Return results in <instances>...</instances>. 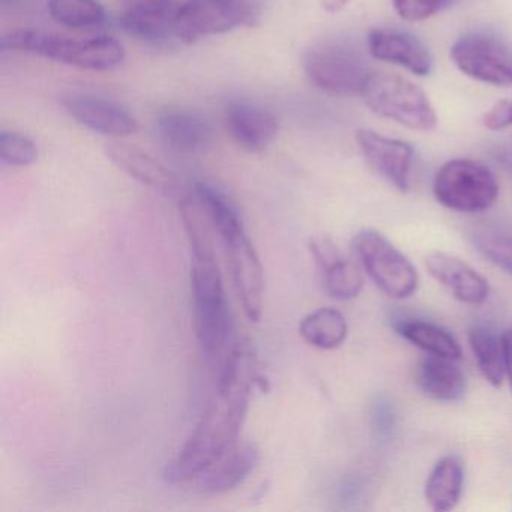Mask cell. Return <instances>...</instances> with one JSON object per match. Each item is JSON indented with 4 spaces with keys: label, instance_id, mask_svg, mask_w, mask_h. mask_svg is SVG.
I'll use <instances>...</instances> for the list:
<instances>
[{
    "label": "cell",
    "instance_id": "cell-1",
    "mask_svg": "<svg viewBox=\"0 0 512 512\" xmlns=\"http://www.w3.org/2000/svg\"><path fill=\"white\" fill-rule=\"evenodd\" d=\"M254 359L239 344L218 370L217 394L208 404L190 439L164 469L170 484L197 479L236 445L250 403L251 383L257 382Z\"/></svg>",
    "mask_w": 512,
    "mask_h": 512
},
{
    "label": "cell",
    "instance_id": "cell-2",
    "mask_svg": "<svg viewBox=\"0 0 512 512\" xmlns=\"http://www.w3.org/2000/svg\"><path fill=\"white\" fill-rule=\"evenodd\" d=\"M191 295L197 340L206 358L221 365L238 343L233 340L232 311L217 259L194 260Z\"/></svg>",
    "mask_w": 512,
    "mask_h": 512
},
{
    "label": "cell",
    "instance_id": "cell-3",
    "mask_svg": "<svg viewBox=\"0 0 512 512\" xmlns=\"http://www.w3.org/2000/svg\"><path fill=\"white\" fill-rule=\"evenodd\" d=\"M362 97L371 112L410 130L431 131L436 128V112L427 95L403 77L373 73Z\"/></svg>",
    "mask_w": 512,
    "mask_h": 512
},
{
    "label": "cell",
    "instance_id": "cell-4",
    "mask_svg": "<svg viewBox=\"0 0 512 512\" xmlns=\"http://www.w3.org/2000/svg\"><path fill=\"white\" fill-rule=\"evenodd\" d=\"M304 70L316 88L334 97H362L373 76L364 56L341 43L311 47L304 56Z\"/></svg>",
    "mask_w": 512,
    "mask_h": 512
},
{
    "label": "cell",
    "instance_id": "cell-5",
    "mask_svg": "<svg viewBox=\"0 0 512 512\" xmlns=\"http://www.w3.org/2000/svg\"><path fill=\"white\" fill-rule=\"evenodd\" d=\"M353 251L377 289L392 299L410 298L418 289V272L410 260L376 230L353 238Z\"/></svg>",
    "mask_w": 512,
    "mask_h": 512
},
{
    "label": "cell",
    "instance_id": "cell-6",
    "mask_svg": "<svg viewBox=\"0 0 512 512\" xmlns=\"http://www.w3.org/2000/svg\"><path fill=\"white\" fill-rule=\"evenodd\" d=\"M437 202L457 212H482L496 203L499 184L490 169L478 161L452 160L443 164L433 184Z\"/></svg>",
    "mask_w": 512,
    "mask_h": 512
},
{
    "label": "cell",
    "instance_id": "cell-7",
    "mask_svg": "<svg viewBox=\"0 0 512 512\" xmlns=\"http://www.w3.org/2000/svg\"><path fill=\"white\" fill-rule=\"evenodd\" d=\"M259 11L251 0H188L178 8L173 35L185 44L253 26Z\"/></svg>",
    "mask_w": 512,
    "mask_h": 512
},
{
    "label": "cell",
    "instance_id": "cell-8",
    "mask_svg": "<svg viewBox=\"0 0 512 512\" xmlns=\"http://www.w3.org/2000/svg\"><path fill=\"white\" fill-rule=\"evenodd\" d=\"M455 67L476 82L512 85V50L502 38L488 32H469L451 47Z\"/></svg>",
    "mask_w": 512,
    "mask_h": 512
},
{
    "label": "cell",
    "instance_id": "cell-9",
    "mask_svg": "<svg viewBox=\"0 0 512 512\" xmlns=\"http://www.w3.org/2000/svg\"><path fill=\"white\" fill-rule=\"evenodd\" d=\"M233 287L250 322H259L263 310V268L244 226L220 233Z\"/></svg>",
    "mask_w": 512,
    "mask_h": 512
},
{
    "label": "cell",
    "instance_id": "cell-10",
    "mask_svg": "<svg viewBox=\"0 0 512 512\" xmlns=\"http://www.w3.org/2000/svg\"><path fill=\"white\" fill-rule=\"evenodd\" d=\"M62 106L77 124L101 136L127 137L139 131V122L118 103L95 95L71 94Z\"/></svg>",
    "mask_w": 512,
    "mask_h": 512
},
{
    "label": "cell",
    "instance_id": "cell-11",
    "mask_svg": "<svg viewBox=\"0 0 512 512\" xmlns=\"http://www.w3.org/2000/svg\"><path fill=\"white\" fill-rule=\"evenodd\" d=\"M356 142L365 160L382 178L398 190L407 191L413 160L409 143L389 139L367 128L356 131Z\"/></svg>",
    "mask_w": 512,
    "mask_h": 512
},
{
    "label": "cell",
    "instance_id": "cell-12",
    "mask_svg": "<svg viewBox=\"0 0 512 512\" xmlns=\"http://www.w3.org/2000/svg\"><path fill=\"white\" fill-rule=\"evenodd\" d=\"M224 121L233 140L248 152L265 151L280 130L271 110L245 100L230 101L224 110Z\"/></svg>",
    "mask_w": 512,
    "mask_h": 512
},
{
    "label": "cell",
    "instance_id": "cell-13",
    "mask_svg": "<svg viewBox=\"0 0 512 512\" xmlns=\"http://www.w3.org/2000/svg\"><path fill=\"white\" fill-rule=\"evenodd\" d=\"M368 52L377 61L406 68L416 76H428L433 70V58L428 47L406 31L376 29L368 35Z\"/></svg>",
    "mask_w": 512,
    "mask_h": 512
},
{
    "label": "cell",
    "instance_id": "cell-14",
    "mask_svg": "<svg viewBox=\"0 0 512 512\" xmlns=\"http://www.w3.org/2000/svg\"><path fill=\"white\" fill-rule=\"evenodd\" d=\"M425 268L443 289L463 304L481 305L490 295L488 281L458 257L433 253L425 259Z\"/></svg>",
    "mask_w": 512,
    "mask_h": 512
},
{
    "label": "cell",
    "instance_id": "cell-15",
    "mask_svg": "<svg viewBox=\"0 0 512 512\" xmlns=\"http://www.w3.org/2000/svg\"><path fill=\"white\" fill-rule=\"evenodd\" d=\"M122 28L145 41H160L173 35L178 5L175 0H116Z\"/></svg>",
    "mask_w": 512,
    "mask_h": 512
},
{
    "label": "cell",
    "instance_id": "cell-16",
    "mask_svg": "<svg viewBox=\"0 0 512 512\" xmlns=\"http://www.w3.org/2000/svg\"><path fill=\"white\" fill-rule=\"evenodd\" d=\"M260 461L257 445L247 442L233 446L220 460L197 478L205 493L223 494L238 488L256 469Z\"/></svg>",
    "mask_w": 512,
    "mask_h": 512
},
{
    "label": "cell",
    "instance_id": "cell-17",
    "mask_svg": "<svg viewBox=\"0 0 512 512\" xmlns=\"http://www.w3.org/2000/svg\"><path fill=\"white\" fill-rule=\"evenodd\" d=\"M160 139L179 154H197L209 146L212 130L208 122L185 109H167L158 115Z\"/></svg>",
    "mask_w": 512,
    "mask_h": 512
},
{
    "label": "cell",
    "instance_id": "cell-18",
    "mask_svg": "<svg viewBox=\"0 0 512 512\" xmlns=\"http://www.w3.org/2000/svg\"><path fill=\"white\" fill-rule=\"evenodd\" d=\"M79 41L64 35L53 34V32L16 29L0 38V49L4 52H22L41 56V58L62 62L71 67Z\"/></svg>",
    "mask_w": 512,
    "mask_h": 512
},
{
    "label": "cell",
    "instance_id": "cell-19",
    "mask_svg": "<svg viewBox=\"0 0 512 512\" xmlns=\"http://www.w3.org/2000/svg\"><path fill=\"white\" fill-rule=\"evenodd\" d=\"M416 382L427 397L442 403L461 400L467 391V380L463 371L454 364V359L430 355L419 362Z\"/></svg>",
    "mask_w": 512,
    "mask_h": 512
},
{
    "label": "cell",
    "instance_id": "cell-20",
    "mask_svg": "<svg viewBox=\"0 0 512 512\" xmlns=\"http://www.w3.org/2000/svg\"><path fill=\"white\" fill-rule=\"evenodd\" d=\"M106 155L122 172L146 187L158 191H170L175 187V178L160 161L127 143H110Z\"/></svg>",
    "mask_w": 512,
    "mask_h": 512
},
{
    "label": "cell",
    "instance_id": "cell-21",
    "mask_svg": "<svg viewBox=\"0 0 512 512\" xmlns=\"http://www.w3.org/2000/svg\"><path fill=\"white\" fill-rule=\"evenodd\" d=\"M464 469L460 458L446 455L437 461L425 484V497L434 511H449L460 502Z\"/></svg>",
    "mask_w": 512,
    "mask_h": 512
},
{
    "label": "cell",
    "instance_id": "cell-22",
    "mask_svg": "<svg viewBox=\"0 0 512 512\" xmlns=\"http://www.w3.org/2000/svg\"><path fill=\"white\" fill-rule=\"evenodd\" d=\"M179 212H181L182 223L190 241L194 260L217 259L214 241V233L217 229L193 188L188 190L179 203Z\"/></svg>",
    "mask_w": 512,
    "mask_h": 512
},
{
    "label": "cell",
    "instance_id": "cell-23",
    "mask_svg": "<svg viewBox=\"0 0 512 512\" xmlns=\"http://www.w3.org/2000/svg\"><path fill=\"white\" fill-rule=\"evenodd\" d=\"M469 344L484 379L490 385H502L506 376L503 334H496L485 325L472 326L469 331Z\"/></svg>",
    "mask_w": 512,
    "mask_h": 512
},
{
    "label": "cell",
    "instance_id": "cell-24",
    "mask_svg": "<svg viewBox=\"0 0 512 512\" xmlns=\"http://www.w3.org/2000/svg\"><path fill=\"white\" fill-rule=\"evenodd\" d=\"M347 331L346 319L334 308H319L307 314L299 325V334L305 343L322 350L340 347L346 340Z\"/></svg>",
    "mask_w": 512,
    "mask_h": 512
},
{
    "label": "cell",
    "instance_id": "cell-25",
    "mask_svg": "<svg viewBox=\"0 0 512 512\" xmlns=\"http://www.w3.org/2000/svg\"><path fill=\"white\" fill-rule=\"evenodd\" d=\"M398 334L415 344L428 355L442 356V358H461V347L458 341L446 329L425 320H406L397 326Z\"/></svg>",
    "mask_w": 512,
    "mask_h": 512
},
{
    "label": "cell",
    "instance_id": "cell-26",
    "mask_svg": "<svg viewBox=\"0 0 512 512\" xmlns=\"http://www.w3.org/2000/svg\"><path fill=\"white\" fill-rule=\"evenodd\" d=\"M124 46L116 38L101 37L80 40L73 67L89 71H109L124 62Z\"/></svg>",
    "mask_w": 512,
    "mask_h": 512
},
{
    "label": "cell",
    "instance_id": "cell-27",
    "mask_svg": "<svg viewBox=\"0 0 512 512\" xmlns=\"http://www.w3.org/2000/svg\"><path fill=\"white\" fill-rule=\"evenodd\" d=\"M50 16L70 29L98 28L106 22V11L98 0H49Z\"/></svg>",
    "mask_w": 512,
    "mask_h": 512
},
{
    "label": "cell",
    "instance_id": "cell-28",
    "mask_svg": "<svg viewBox=\"0 0 512 512\" xmlns=\"http://www.w3.org/2000/svg\"><path fill=\"white\" fill-rule=\"evenodd\" d=\"M322 277L326 292L338 301L355 299L364 289V275L361 268L344 256L323 269Z\"/></svg>",
    "mask_w": 512,
    "mask_h": 512
},
{
    "label": "cell",
    "instance_id": "cell-29",
    "mask_svg": "<svg viewBox=\"0 0 512 512\" xmlns=\"http://www.w3.org/2000/svg\"><path fill=\"white\" fill-rule=\"evenodd\" d=\"M38 148L29 137L14 131L0 133V161L5 166L28 167L37 163Z\"/></svg>",
    "mask_w": 512,
    "mask_h": 512
},
{
    "label": "cell",
    "instance_id": "cell-30",
    "mask_svg": "<svg viewBox=\"0 0 512 512\" xmlns=\"http://www.w3.org/2000/svg\"><path fill=\"white\" fill-rule=\"evenodd\" d=\"M458 2L460 0H394V8L401 19L421 22L449 10Z\"/></svg>",
    "mask_w": 512,
    "mask_h": 512
},
{
    "label": "cell",
    "instance_id": "cell-31",
    "mask_svg": "<svg viewBox=\"0 0 512 512\" xmlns=\"http://www.w3.org/2000/svg\"><path fill=\"white\" fill-rule=\"evenodd\" d=\"M476 245L491 262L512 274V239L500 233L484 232L476 236Z\"/></svg>",
    "mask_w": 512,
    "mask_h": 512
},
{
    "label": "cell",
    "instance_id": "cell-32",
    "mask_svg": "<svg viewBox=\"0 0 512 512\" xmlns=\"http://www.w3.org/2000/svg\"><path fill=\"white\" fill-rule=\"evenodd\" d=\"M308 248H310L311 256H313L320 272L331 266L332 263L337 262L340 257H343L337 245L328 236H314L308 242Z\"/></svg>",
    "mask_w": 512,
    "mask_h": 512
},
{
    "label": "cell",
    "instance_id": "cell-33",
    "mask_svg": "<svg viewBox=\"0 0 512 512\" xmlns=\"http://www.w3.org/2000/svg\"><path fill=\"white\" fill-rule=\"evenodd\" d=\"M482 124L490 131H502L512 127V100H503L494 104L485 113Z\"/></svg>",
    "mask_w": 512,
    "mask_h": 512
},
{
    "label": "cell",
    "instance_id": "cell-34",
    "mask_svg": "<svg viewBox=\"0 0 512 512\" xmlns=\"http://www.w3.org/2000/svg\"><path fill=\"white\" fill-rule=\"evenodd\" d=\"M503 344H505L506 377H508L512 391V329L503 332Z\"/></svg>",
    "mask_w": 512,
    "mask_h": 512
},
{
    "label": "cell",
    "instance_id": "cell-35",
    "mask_svg": "<svg viewBox=\"0 0 512 512\" xmlns=\"http://www.w3.org/2000/svg\"><path fill=\"white\" fill-rule=\"evenodd\" d=\"M352 0H322V7L326 13H340L341 10L347 7Z\"/></svg>",
    "mask_w": 512,
    "mask_h": 512
},
{
    "label": "cell",
    "instance_id": "cell-36",
    "mask_svg": "<svg viewBox=\"0 0 512 512\" xmlns=\"http://www.w3.org/2000/svg\"><path fill=\"white\" fill-rule=\"evenodd\" d=\"M20 0H0V4L4 7H11V5L19 4Z\"/></svg>",
    "mask_w": 512,
    "mask_h": 512
}]
</instances>
